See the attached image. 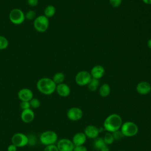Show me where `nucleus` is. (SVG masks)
<instances>
[{"label":"nucleus","mask_w":151,"mask_h":151,"mask_svg":"<svg viewBox=\"0 0 151 151\" xmlns=\"http://www.w3.org/2000/svg\"><path fill=\"white\" fill-rule=\"evenodd\" d=\"M9 45L8 39L3 35H0V50H5Z\"/></svg>","instance_id":"obj_24"},{"label":"nucleus","mask_w":151,"mask_h":151,"mask_svg":"<svg viewBox=\"0 0 151 151\" xmlns=\"http://www.w3.org/2000/svg\"><path fill=\"white\" fill-rule=\"evenodd\" d=\"M29 102L31 107L33 108V109H37L41 105V103H40V100L37 99V98L33 97Z\"/></svg>","instance_id":"obj_26"},{"label":"nucleus","mask_w":151,"mask_h":151,"mask_svg":"<svg viewBox=\"0 0 151 151\" xmlns=\"http://www.w3.org/2000/svg\"><path fill=\"white\" fill-rule=\"evenodd\" d=\"M55 91L60 96L65 97L70 95L71 90L68 85L63 83L57 85Z\"/></svg>","instance_id":"obj_16"},{"label":"nucleus","mask_w":151,"mask_h":151,"mask_svg":"<svg viewBox=\"0 0 151 151\" xmlns=\"http://www.w3.org/2000/svg\"><path fill=\"white\" fill-rule=\"evenodd\" d=\"M123 124L121 116L117 114L113 113L108 116L104 121L103 128L107 132L113 133L119 130Z\"/></svg>","instance_id":"obj_1"},{"label":"nucleus","mask_w":151,"mask_h":151,"mask_svg":"<svg viewBox=\"0 0 151 151\" xmlns=\"http://www.w3.org/2000/svg\"><path fill=\"white\" fill-rule=\"evenodd\" d=\"M9 19L15 25L22 24L25 19V14L19 8H14L9 12Z\"/></svg>","instance_id":"obj_6"},{"label":"nucleus","mask_w":151,"mask_h":151,"mask_svg":"<svg viewBox=\"0 0 151 151\" xmlns=\"http://www.w3.org/2000/svg\"><path fill=\"white\" fill-rule=\"evenodd\" d=\"M83 116V110L78 107H73L70 108L67 112V118L71 121H78Z\"/></svg>","instance_id":"obj_10"},{"label":"nucleus","mask_w":151,"mask_h":151,"mask_svg":"<svg viewBox=\"0 0 151 151\" xmlns=\"http://www.w3.org/2000/svg\"><path fill=\"white\" fill-rule=\"evenodd\" d=\"M57 147L59 151H73L74 145L72 140L68 139H61L57 142Z\"/></svg>","instance_id":"obj_9"},{"label":"nucleus","mask_w":151,"mask_h":151,"mask_svg":"<svg viewBox=\"0 0 151 151\" xmlns=\"http://www.w3.org/2000/svg\"><path fill=\"white\" fill-rule=\"evenodd\" d=\"M110 86L107 83L103 84L99 88V93L101 97H106L110 93Z\"/></svg>","instance_id":"obj_18"},{"label":"nucleus","mask_w":151,"mask_h":151,"mask_svg":"<svg viewBox=\"0 0 151 151\" xmlns=\"http://www.w3.org/2000/svg\"><path fill=\"white\" fill-rule=\"evenodd\" d=\"M36 86L41 93L44 95H51L55 91L57 85L52 78L43 77L38 80Z\"/></svg>","instance_id":"obj_2"},{"label":"nucleus","mask_w":151,"mask_h":151,"mask_svg":"<svg viewBox=\"0 0 151 151\" xmlns=\"http://www.w3.org/2000/svg\"><path fill=\"white\" fill-rule=\"evenodd\" d=\"M52 79L56 85H57L64 82L65 80V75L62 72H58L53 76Z\"/></svg>","instance_id":"obj_20"},{"label":"nucleus","mask_w":151,"mask_h":151,"mask_svg":"<svg viewBox=\"0 0 151 151\" xmlns=\"http://www.w3.org/2000/svg\"><path fill=\"white\" fill-rule=\"evenodd\" d=\"M91 78L90 73L88 71L83 70L77 73L75 77V81L80 86H85L88 85Z\"/></svg>","instance_id":"obj_8"},{"label":"nucleus","mask_w":151,"mask_h":151,"mask_svg":"<svg viewBox=\"0 0 151 151\" xmlns=\"http://www.w3.org/2000/svg\"><path fill=\"white\" fill-rule=\"evenodd\" d=\"M143 2L147 5H151V0H142Z\"/></svg>","instance_id":"obj_35"},{"label":"nucleus","mask_w":151,"mask_h":151,"mask_svg":"<svg viewBox=\"0 0 151 151\" xmlns=\"http://www.w3.org/2000/svg\"><path fill=\"white\" fill-rule=\"evenodd\" d=\"M84 133L87 138L94 139L99 136L100 132L99 127L96 126L88 125L85 127Z\"/></svg>","instance_id":"obj_11"},{"label":"nucleus","mask_w":151,"mask_h":151,"mask_svg":"<svg viewBox=\"0 0 151 151\" xmlns=\"http://www.w3.org/2000/svg\"><path fill=\"white\" fill-rule=\"evenodd\" d=\"M39 139L40 142L45 146L55 145L57 142L58 135L54 131L47 130L40 134Z\"/></svg>","instance_id":"obj_4"},{"label":"nucleus","mask_w":151,"mask_h":151,"mask_svg":"<svg viewBox=\"0 0 151 151\" xmlns=\"http://www.w3.org/2000/svg\"><path fill=\"white\" fill-rule=\"evenodd\" d=\"M105 145H106V144L104 142L103 138L97 137V138L94 139L93 146H94V147L95 148V149L100 150Z\"/></svg>","instance_id":"obj_22"},{"label":"nucleus","mask_w":151,"mask_h":151,"mask_svg":"<svg viewBox=\"0 0 151 151\" xmlns=\"http://www.w3.org/2000/svg\"><path fill=\"white\" fill-rule=\"evenodd\" d=\"M73 151H87V149L83 145L74 146Z\"/></svg>","instance_id":"obj_31"},{"label":"nucleus","mask_w":151,"mask_h":151,"mask_svg":"<svg viewBox=\"0 0 151 151\" xmlns=\"http://www.w3.org/2000/svg\"><path fill=\"white\" fill-rule=\"evenodd\" d=\"M122 151H125V150H122Z\"/></svg>","instance_id":"obj_37"},{"label":"nucleus","mask_w":151,"mask_h":151,"mask_svg":"<svg viewBox=\"0 0 151 151\" xmlns=\"http://www.w3.org/2000/svg\"><path fill=\"white\" fill-rule=\"evenodd\" d=\"M100 151H110V149L109 148V147L106 145L105 146H104L100 150Z\"/></svg>","instance_id":"obj_34"},{"label":"nucleus","mask_w":151,"mask_h":151,"mask_svg":"<svg viewBox=\"0 0 151 151\" xmlns=\"http://www.w3.org/2000/svg\"><path fill=\"white\" fill-rule=\"evenodd\" d=\"M0 151H1V150H0Z\"/></svg>","instance_id":"obj_39"},{"label":"nucleus","mask_w":151,"mask_h":151,"mask_svg":"<svg viewBox=\"0 0 151 151\" xmlns=\"http://www.w3.org/2000/svg\"><path fill=\"white\" fill-rule=\"evenodd\" d=\"M36 17V12L34 10H29L25 14V18L28 20H34Z\"/></svg>","instance_id":"obj_25"},{"label":"nucleus","mask_w":151,"mask_h":151,"mask_svg":"<svg viewBox=\"0 0 151 151\" xmlns=\"http://www.w3.org/2000/svg\"><path fill=\"white\" fill-rule=\"evenodd\" d=\"M136 90L139 94L146 95L151 91V85L147 81H140L137 84Z\"/></svg>","instance_id":"obj_13"},{"label":"nucleus","mask_w":151,"mask_h":151,"mask_svg":"<svg viewBox=\"0 0 151 151\" xmlns=\"http://www.w3.org/2000/svg\"><path fill=\"white\" fill-rule=\"evenodd\" d=\"M17 148L18 147L15 145L11 143L9 145H8V146L7 147V151H17Z\"/></svg>","instance_id":"obj_33"},{"label":"nucleus","mask_w":151,"mask_h":151,"mask_svg":"<svg viewBox=\"0 0 151 151\" xmlns=\"http://www.w3.org/2000/svg\"><path fill=\"white\" fill-rule=\"evenodd\" d=\"M20 107L22 109V110L31 108L29 102V101H21V103H20Z\"/></svg>","instance_id":"obj_30"},{"label":"nucleus","mask_w":151,"mask_h":151,"mask_svg":"<svg viewBox=\"0 0 151 151\" xmlns=\"http://www.w3.org/2000/svg\"><path fill=\"white\" fill-rule=\"evenodd\" d=\"M44 151H59L55 145H51L46 146L44 149Z\"/></svg>","instance_id":"obj_29"},{"label":"nucleus","mask_w":151,"mask_h":151,"mask_svg":"<svg viewBox=\"0 0 151 151\" xmlns=\"http://www.w3.org/2000/svg\"><path fill=\"white\" fill-rule=\"evenodd\" d=\"M56 12V8L54 5H47L44 11V15L48 19L52 17Z\"/></svg>","instance_id":"obj_19"},{"label":"nucleus","mask_w":151,"mask_h":151,"mask_svg":"<svg viewBox=\"0 0 151 151\" xmlns=\"http://www.w3.org/2000/svg\"><path fill=\"white\" fill-rule=\"evenodd\" d=\"M11 142L17 147H25L29 143L28 136L21 132L16 133L12 136Z\"/></svg>","instance_id":"obj_7"},{"label":"nucleus","mask_w":151,"mask_h":151,"mask_svg":"<svg viewBox=\"0 0 151 151\" xmlns=\"http://www.w3.org/2000/svg\"><path fill=\"white\" fill-rule=\"evenodd\" d=\"M120 130L124 137H133L137 134L139 128L135 123L127 121L122 124Z\"/></svg>","instance_id":"obj_3"},{"label":"nucleus","mask_w":151,"mask_h":151,"mask_svg":"<svg viewBox=\"0 0 151 151\" xmlns=\"http://www.w3.org/2000/svg\"><path fill=\"white\" fill-rule=\"evenodd\" d=\"M18 97L21 101H29L33 97V92L28 88H21L18 93Z\"/></svg>","instance_id":"obj_12"},{"label":"nucleus","mask_w":151,"mask_h":151,"mask_svg":"<svg viewBox=\"0 0 151 151\" xmlns=\"http://www.w3.org/2000/svg\"><path fill=\"white\" fill-rule=\"evenodd\" d=\"M34 112L31 108L22 110V112L21 113V119L24 123H30L34 120Z\"/></svg>","instance_id":"obj_14"},{"label":"nucleus","mask_w":151,"mask_h":151,"mask_svg":"<svg viewBox=\"0 0 151 151\" xmlns=\"http://www.w3.org/2000/svg\"><path fill=\"white\" fill-rule=\"evenodd\" d=\"M112 134L114 138V140H119L124 137V136L123 135L122 133L121 132V131L120 130L112 133Z\"/></svg>","instance_id":"obj_28"},{"label":"nucleus","mask_w":151,"mask_h":151,"mask_svg":"<svg viewBox=\"0 0 151 151\" xmlns=\"http://www.w3.org/2000/svg\"><path fill=\"white\" fill-rule=\"evenodd\" d=\"M147 47H148L150 49H151V38H150V39L147 41Z\"/></svg>","instance_id":"obj_36"},{"label":"nucleus","mask_w":151,"mask_h":151,"mask_svg":"<svg viewBox=\"0 0 151 151\" xmlns=\"http://www.w3.org/2000/svg\"><path fill=\"white\" fill-rule=\"evenodd\" d=\"M87 139V137L84 132H78L76 133L72 139L74 146L83 145Z\"/></svg>","instance_id":"obj_17"},{"label":"nucleus","mask_w":151,"mask_h":151,"mask_svg":"<svg viewBox=\"0 0 151 151\" xmlns=\"http://www.w3.org/2000/svg\"><path fill=\"white\" fill-rule=\"evenodd\" d=\"M110 4L113 8L119 7L122 2V0H109Z\"/></svg>","instance_id":"obj_27"},{"label":"nucleus","mask_w":151,"mask_h":151,"mask_svg":"<svg viewBox=\"0 0 151 151\" xmlns=\"http://www.w3.org/2000/svg\"><path fill=\"white\" fill-rule=\"evenodd\" d=\"M90 73L92 78L99 80L104 75L105 68L101 65H96L91 68Z\"/></svg>","instance_id":"obj_15"},{"label":"nucleus","mask_w":151,"mask_h":151,"mask_svg":"<svg viewBox=\"0 0 151 151\" xmlns=\"http://www.w3.org/2000/svg\"><path fill=\"white\" fill-rule=\"evenodd\" d=\"M27 3L31 6H35L38 4V0H27Z\"/></svg>","instance_id":"obj_32"},{"label":"nucleus","mask_w":151,"mask_h":151,"mask_svg":"<svg viewBox=\"0 0 151 151\" xmlns=\"http://www.w3.org/2000/svg\"><path fill=\"white\" fill-rule=\"evenodd\" d=\"M99 86V80L96 78H92L90 83L88 84L87 87L90 91L94 92L97 90Z\"/></svg>","instance_id":"obj_21"},{"label":"nucleus","mask_w":151,"mask_h":151,"mask_svg":"<svg viewBox=\"0 0 151 151\" xmlns=\"http://www.w3.org/2000/svg\"><path fill=\"white\" fill-rule=\"evenodd\" d=\"M49 19L44 15H41L37 17L33 22V25L35 29L41 33L45 32L49 27Z\"/></svg>","instance_id":"obj_5"},{"label":"nucleus","mask_w":151,"mask_h":151,"mask_svg":"<svg viewBox=\"0 0 151 151\" xmlns=\"http://www.w3.org/2000/svg\"><path fill=\"white\" fill-rule=\"evenodd\" d=\"M103 140H104V143L106 145H111L114 142V141L115 140L113 136L112 133H110V132H107L104 134V137H103Z\"/></svg>","instance_id":"obj_23"},{"label":"nucleus","mask_w":151,"mask_h":151,"mask_svg":"<svg viewBox=\"0 0 151 151\" xmlns=\"http://www.w3.org/2000/svg\"><path fill=\"white\" fill-rule=\"evenodd\" d=\"M150 85H151V84H150Z\"/></svg>","instance_id":"obj_38"}]
</instances>
